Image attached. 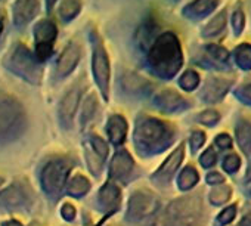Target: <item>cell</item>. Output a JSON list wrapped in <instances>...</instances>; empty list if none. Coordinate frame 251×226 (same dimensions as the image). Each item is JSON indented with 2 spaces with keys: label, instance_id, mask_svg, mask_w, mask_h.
<instances>
[{
  "label": "cell",
  "instance_id": "obj_1",
  "mask_svg": "<svg viewBox=\"0 0 251 226\" xmlns=\"http://www.w3.org/2000/svg\"><path fill=\"white\" fill-rule=\"evenodd\" d=\"M150 64L161 77H173L182 67V50L173 33L161 34L150 50Z\"/></svg>",
  "mask_w": 251,
  "mask_h": 226
},
{
  "label": "cell",
  "instance_id": "obj_2",
  "mask_svg": "<svg viewBox=\"0 0 251 226\" xmlns=\"http://www.w3.org/2000/svg\"><path fill=\"white\" fill-rule=\"evenodd\" d=\"M93 39V74L100 87L103 96L106 98L108 93V81H109V62L106 52L102 46V42L96 33L92 34Z\"/></svg>",
  "mask_w": 251,
  "mask_h": 226
},
{
  "label": "cell",
  "instance_id": "obj_3",
  "mask_svg": "<svg viewBox=\"0 0 251 226\" xmlns=\"http://www.w3.org/2000/svg\"><path fill=\"white\" fill-rule=\"evenodd\" d=\"M39 12V2L37 0H17L14 5V23L15 25H24L31 21Z\"/></svg>",
  "mask_w": 251,
  "mask_h": 226
},
{
  "label": "cell",
  "instance_id": "obj_4",
  "mask_svg": "<svg viewBox=\"0 0 251 226\" xmlns=\"http://www.w3.org/2000/svg\"><path fill=\"white\" fill-rule=\"evenodd\" d=\"M219 3L220 0H194L185 8L183 15L189 20H201L211 14L219 6Z\"/></svg>",
  "mask_w": 251,
  "mask_h": 226
},
{
  "label": "cell",
  "instance_id": "obj_5",
  "mask_svg": "<svg viewBox=\"0 0 251 226\" xmlns=\"http://www.w3.org/2000/svg\"><path fill=\"white\" fill-rule=\"evenodd\" d=\"M67 175V167L61 163H53L50 164L43 175V183L46 186V189L49 191H56L61 188V185L64 183Z\"/></svg>",
  "mask_w": 251,
  "mask_h": 226
},
{
  "label": "cell",
  "instance_id": "obj_6",
  "mask_svg": "<svg viewBox=\"0 0 251 226\" xmlns=\"http://www.w3.org/2000/svg\"><path fill=\"white\" fill-rule=\"evenodd\" d=\"M78 59H80V50H78V48L74 43H70L65 48V50L62 52L59 61H58V71L62 75L70 74L75 68Z\"/></svg>",
  "mask_w": 251,
  "mask_h": 226
},
{
  "label": "cell",
  "instance_id": "obj_7",
  "mask_svg": "<svg viewBox=\"0 0 251 226\" xmlns=\"http://www.w3.org/2000/svg\"><path fill=\"white\" fill-rule=\"evenodd\" d=\"M138 135H141L142 141H145L147 144H155L157 141L163 139L166 136V127L155 120H148L144 123L142 127H139Z\"/></svg>",
  "mask_w": 251,
  "mask_h": 226
},
{
  "label": "cell",
  "instance_id": "obj_8",
  "mask_svg": "<svg viewBox=\"0 0 251 226\" xmlns=\"http://www.w3.org/2000/svg\"><path fill=\"white\" fill-rule=\"evenodd\" d=\"M18 105L14 103V100H2L0 99V132H5L15 123L18 119Z\"/></svg>",
  "mask_w": 251,
  "mask_h": 226
},
{
  "label": "cell",
  "instance_id": "obj_9",
  "mask_svg": "<svg viewBox=\"0 0 251 226\" xmlns=\"http://www.w3.org/2000/svg\"><path fill=\"white\" fill-rule=\"evenodd\" d=\"M157 105L164 111H177L186 106V102L175 92L167 90L157 96Z\"/></svg>",
  "mask_w": 251,
  "mask_h": 226
},
{
  "label": "cell",
  "instance_id": "obj_10",
  "mask_svg": "<svg viewBox=\"0 0 251 226\" xmlns=\"http://www.w3.org/2000/svg\"><path fill=\"white\" fill-rule=\"evenodd\" d=\"M227 87H229V84L226 81L219 80V78H211V81H208L204 89V99L208 102L219 100L226 93Z\"/></svg>",
  "mask_w": 251,
  "mask_h": 226
},
{
  "label": "cell",
  "instance_id": "obj_11",
  "mask_svg": "<svg viewBox=\"0 0 251 226\" xmlns=\"http://www.w3.org/2000/svg\"><path fill=\"white\" fill-rule=\"evenodd\" d=\"M78 100H80V92L78 89H74L71 92H68L65 95V98L62 99L61 102V116L62 119H71L73 114L75 112V108L78 105Z\"/></svg>",
  "mask_w": 251,
  "mask_h": 226
},
{
  "label": "cell",
  "instance_id": "obj_12",
  "mask_svg": "<svg viewBox=\"0 0 251 226\" xmlns=\"http://www.w3.org/2000/svg\"><path fill=\"white\" fill-rule=\"evenodd\" d=\"M36 42L37 43H52L56 37V27L50 21H42L36 25Z\"/></svg>",
  "mask_w": 251,
  "mask_h": 226
},
{
  "label": "cell",
  "instance_id": "obj_13",
  "mask_svg": "<svg viewBox=\"0 0 251 226\" xmlns=\"http://www.w3.org/2000/svg\"><path fill=\"white\" fill-rule=\"evenodd\" d=\"M236 138L239 147L245 151V154H250L251 151V123L247 120H241L236 126Z\"/></svg>",
  "mask_w": 251,
  "mask_h": 226
},
{
  "label": "cell",
  "instance_id": "obj_14",
  "mask_svg": "<svg viewBox=\"0 0 251 226\" xmlns=\"http://www.w3.org/2000/svg\"><path fill=\"white\" fill-rule=\"evenodd\" d=\"M126 130H127V125H126V122L123 120V117L120 116H115L109 120L108 123V132H109V136L111 139L118 144L124 139L126 136Z\"/></svg>",
  "mask_w": 251,
  "mask_h": 226
},
{
  "label": "cell",
  "instance_id": "obj_15",
  "mask_svg": "<svg viewBox=\"0 0 251 226\" xmlns=\"http://www.w3.org/2000/svg\"><path fill=\"white\" fill-rule=\"evenodd\" d=\"M81 9V0H62L59 6V17L68 23L77 17Z\"/></svg>",
  "mask_w": 251,
  "mask_h": 226
},
{
  "label": "cell",
  "instance_id": "obj_16",
  "mask_svg": "<svg viewBox=\"0 0 251 226\" xmlns=\"http://www.w3.org/2000/svg\"><path fill=\"white\" fill-rule=\"evenodd\" d=\"M226 25V12H220L219 15H216L204 28H202V34L205 37H211V36H217L220 31L225 30Z\"/></svg>",
  "mask_w": 251,
  "mask_h": 226
},
{
  "label": "cell",
  "instance_id": "obj_17",
  "mask_svg": "<svg viewBox=\"0 0 251 226\" xmlns=\"http://www.w3.org/2000/svg\"><path fill=\"white\" fill-rule=\"evenodd\" d=\"M235 61L242 70H251V45L245 43L236 48Z\"/></svg>",
  "mask_w": 251,
  "mask_h": 226
},
{
  "label": "cell",
  "instance_id": "obj_18",
  "mask_svg": "<svg viewBox=\"0 0 251 226\" xmlns=\"http://www.w3.org/2000/svg\"><path fill=\"white\" fill-rule=\"evenodd\" d=\"M182 157H183V148L180 147V148H177V150L170 155V158L166 161V164L160 169V175H161V173H163V175H170V173H173V172L177 169V166L180 164Z\"/></svg>",
  "mask_w": 251,
  "mask_h": 226
},
{
  "label": "cell",
  "instance_id": "obj_19",
  "mask_svg": "<svg viewBox=\"0 0 251 226\" xmlns=\"http://www.w3.org/2000/svg\"><path fill=\"white\" fill-rule=\"evenodd\" d=\"M132 167V160L129 158L127 154H118L114 160L112 164V173L114 175H123V173H127Z\"/></svg>",
  "mask_w": 251,
  "mask_h": 226
},
{
  "label": "cell",
  "instance_id": "obj_20",
  "mask_svg": "<svg viewBox=\"0 0 251 226\" xmlns=\"http://www.w3.org/2000/svg\"><path fill=\"white\" fill-rule=\"evenodd\" d=\"M198 182V173L192 167H186L179 176V185L182 189H189Z\"/></svg>",
  "mask_w": 251,
  "mask_h": 226
},
{
  "label": "cell",
  "instance_id": "obj_21",
  "mask_svg": "<svg viewBox=\"0 0 251 226\" xmlns=\"http://www.w3.org/2000/svg\"><path fill=\"white\" fill-rule=\"evenodd\" d=\"M229 197H230V188L226 186V185L216 186L210 194V200H211L213 204H223L225 201L229 200Z\"/></svg>",
  "mask_w": 251,
  "mask_h": 226
},
{
  "label": "cell",
  "instance_id": "obj_22",
  "mask_svg": "<svg viewBox=\"0 0 251 226\" xmlns=\"http://www.w3.org/2000/svg\"><path fill=\"white\" fill-rule=\"evenodd\" d=\"M207 52L208 55L211 56V59H214L216 62L219 64H226L229 61V53L226 49L220 48V46H216V45H210L207 46Z\"/></svg>",
  "mask_w": 251,
  "mask_h": 226
},
{
  "label": "cell",
  "instance_id": "obj_23",
  "mask_svg": "<svg viewBox=\"0 0 251 226\" xmlns=\"http://www.w3.org/2000/svg\"><path fill=\"white\" fill-rule=\"evenodd\" d=\"M180 87L185 90H194L198 83H200V77L195 71H186L182 77H180Z\"/></svg>",
  "mask_w": 251,
  "mask_h": 226
},
{
  "label": "cell",
  "instance_id": "obj_24",
  "mask_svg": "<svg viewBox=\"0 0 251 226\" xmlns=\"http://www.w3.org/2000/svg\"><path fill=\"white\" fill-rule=\"evenodd\" d=\"M232 28H233V33L236 36H239L244 30V25H245V17H244V12L241 9H236L233 14H232Z\"/></svg>",
  "mask_w": 251,
  "mask_h": 226
},
{
  "label": "cell",
  "instance_id": "obj_25",
  "mask_svg": "<svg viewBox=\"0 0 251 226\" xmlns=\"http://www.w3.org/2000/svg\"><path fill=\"white\" fill-rule=\"evenodd\" d=\"M239 166H241V160H239V157L235 155V154L229 155V157L225 160V163H223V169H225L226 172H229V173H235V172L239 169Z\"/></svg>",
  "mask_w": 251,
  "mask_h": 226
},
{
  "label": "cell",
  "instance_id": "obj_26",
  "mask_svg": "<svg viewBox=\"0 0 251 226\" xmlns=\"http://www.w3.org/2000/svg\"><path fill=\"white\" fill-rule=\"evenodd\" d=\"M200 122L207 125V126H213L219 122V114L213 109H208V111H204L202 114L200 116Z\"/></svg>",
  "mask_w": 251,
  "mask_h": 226
},
{
  "label": "cell",
  "instance_id": "obj_27",
  "mask_svg": "<svg viewBox=\"0 0 251 226\" xmlns=\"http://www.w3.org/2000/svg\"><path fill=\"white\" fill-rule=\"evenodd\" d=\"M102 200L106 202V205H111V202H117V198H118V192L117 189H114L111 185H106V188L102 191Z\"/></svg>",
  "mask_w": 251,
  "mask_h": 226
},
{
  "label": "cell",
  "instance_id": "obj_28",
  "mask_svg": "<svg viewBox=\"0 0 251 226\" xmlns=\"http://www.w3.org/2000/svg\"><path fill=\"white\" fill-rule=\"evenodd\" d=\"M52 53V43H37L36 45V56L43 61Z\"/></svg>",
  "mask_w": 251,
  "mask_h": 226
},
{
  "label": "cell",
  "instance_id": "obj_29",
  "mask_svg": "<svg viewBox=\"0 0 251 226\" xmlns=\"http://www.w3.org/2000/svg\"><path fill=\"white\" fill-rule=\"evenodd\" d=\"M87 186H89V183L83 177H75L71 183V194L80 195L84 191H87Z\"/></svg>",
  "mask_w": 251,
  "mask_h": 226
},
{
  "label": "cell",
  "instance_id": "obj_30",
  "mask_svg": "<svg viewBox=\"0 0 251 226\" xmlns=\"http://www.w3.org/2000/svg\"><path fill=\"white\" fill-rule=\"evenodd\" d=\"M235 214H236V207L232 205V207H227L226 210H223V211L220 213V216L217 217V220H219V223L225 225V223L232 222L233 217H235Z\"/></svg>",
  "mask_w": 251,
  "mask_h": 226
},
{
  "label": "cell",
  "instance_id": "obj_31",
  "mask_svg": "<svg viewBox=\"0 0 251 226\" xmlns=\"http://www.w3.org/2000/svg\"><path fill=\"white\" fill-rule=\"evenodd\" d=\"M216 163V152L210 148V150H207L202 155H201V164L204 166V167H210V166H213Z\"/></svg>",
  "mask_w": 251,
  "mask_h": 226
},
{
  "label": "cell",
  "instance_id": "obj_32",
  "mask_svg": "<svg viewBox=\"0 0 251 226\" xmlns=\"http://www.w3.org/2000/svg\"><path fill=\"white\" fill-rule=\"evenodd\" d=\"M236 95H238V98H239L241 100H244V102H247V103L251 105V84L242 86V87L236 92Z\"/></svg>",
  "mask_w": 251,
  "mask_h": 226
},
{
  "label": "cell",
  "instance_id": "obj_33",
  "mask_svg": "<svg viewBox=\"0 0 251 226\" xmlns=\"http://www.w3.org/2000/svg\"><path fill=\"white\" fill-rule=\"evenodd\" d=\"M216 142H217V145H219L220 148H223V150H227V148H230V145H232V139H230V136H227V135H219L217 139H216Z\"/></svg>",
  "mask_w": 251,
  "mask_h": 226
},
{
  "label": "cell",
  "instance_id": "obj_34",
  "mask_svg": "<svg viewBox=\"0 0 251 226\" xmlns=\"http://www.w3.org/2000/svg\"><path fill=\"white\" fill-rule=\"evenodd\" d=\"M204 139H205V136H204L202 132H195L192 135V148L194 150H198L204 144Z\"/></svg>",
  "mask_w": 251,
  "mask_h": 226
},
{
  "label": "cell",
  "instance_id": "obj_35",
  "mask_svg": "<svg viewBox=\"0 0 251 226\" xmlns=\"http://www.w3.org/2000/svg\"><path fill=\"white\" fill-rule=\"evenodd\" d=\"M93 145H95L96 151H98L100 155H105V154H106L108 147H106V144H105L100 138H93Z\"/></svg>",
  "mask_w": 251,
  "mask_h": 226
},
{
  "label": "cell",
  "instance_id": "obj_36",
  "mask_svg": "<svg viewBox=\"0 0 251 226\" xmlns=\"http://www.w3.org/2000/svg\"><path fill=\"white\" fill-rule=\"evenodd\" d=\"M207 182L211 185H220L223 182V176H220L219 173H210L207 176Z\"/></svg>",
  "mask_w": 251,
  "mask_h": 226
},
{
  "label": "cell",
  "instance_id": "obj_37",
  "mask_svg": "<svg viewBox=\"0 0 251 226\" xmlns=\"http://www.w3.org/2000/svg\"><path fill=\"white\" fill-rule=\"evenodd\" d=\"M242 226H251V214H248V216L242 220Z\"/></svg>",
  "mask_w": 251,
  "mask_h": 226
},
{
  "label": "cell",
  "instance_id": "obj_38",
  "mask_svg": "<svg viewBox=\"0 0 251 226\" xmlns=\"http://www.w3.org/2000/svg\"><path fill=\"white\" fill-rule=\"evenodd\" d=\"M2 30H3V18L0 17V33H2Z\"/></svg>",
  "mask_w": 251,
  "mask_h": 226
},
{
  "label": "cell",
  "instance_id": "obj_39",
  "mask_svg": "<svg viewBox=\"0 0 251 226\" xmlns=\"http://www.w3.org/2000/svg\"><path fill=\"white\" fill-rule=\"evenodd\" d=\"M247 179H251V164H250V169H248V173H247Z\"/></svg>",
  "mask_w": 251,
  "mask_h": 226
},
{
  "label": "cell",
  "instance_id": "obj_40",
  "mask_svg": "<svg viewBox=\"0 0 251 226\" xmlns=\"http://www.w3.org/2000/svg\"><path fill=\"white\" fill-rule=\"evenodd\" d=\"M5 226H21V225H18V223H15V222H14V223H9V225H5Z\"/></svg>",
  "mask_w": 251,
  "mask_h": 226
},
{
  "label": "cell",
  "instance_id": "obj_41",
  "mask_svg": "<svg viewBox=\"0 0 251 226\" xmlns=\"http://www.w3.org/2000/svg\"><path fill=\"white\" fill-rule=\"evenodd\" d=\"M0 183H2V179H0Z\"/></svg>",
  "mask_w": 251,
  "mask_h": 226
}]
</instances>
